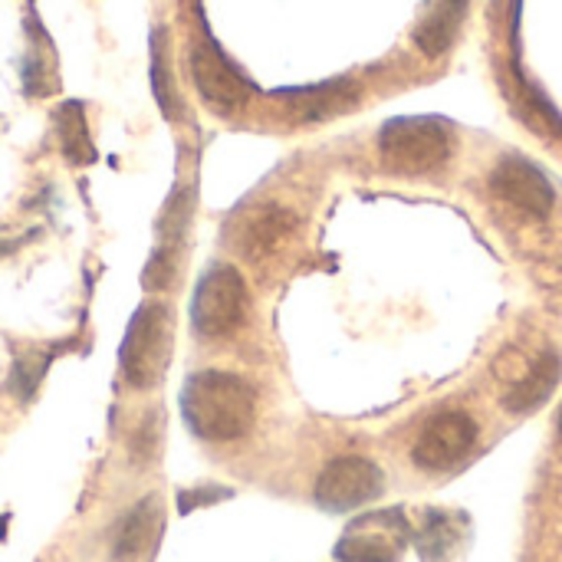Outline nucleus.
<instances>
[{
  "instance_id": "f257e3e1",
  "label": "nucleus",
  "mask_w": 562,
  "mask_h": 562,
  "mask_svg": "<svg viewBox=\"0 0 562 562\" xmlns=\"http://www.w3.org/2000/svg\"><path fill=\"white\" fill-rule=\"evenodd\" d=\"M254 389L221 369L194 372L181 389V418L204 441H237L254 428Z\"/></svg>"
},
{
  "instance_id": "f03ea898",
  "label": "nucleus",
  "mask_w": 562,
  "mask_h": 562,
  "mask_svg": "<svg viewBox=\"0 0 562 562\" xmlns=\"http://www.w3.org/2000/svg\"><path fill=\"white\" fill-rule=\"evenodd\" d=\"M171 336L175 319L161 300H148L132 313L119 346V369L132 389L145 392L161 382L171 359Z\"/></svg>"
},
{
  "instance_id": "7ed1b4c3",
  "label": "nucleus",
  "mask_w": 562,
  "mask_h": 562,
  "mask_svg": "<svg viewBox=\"0 0 562 562\" xmlns=\"http://www.w3.org/2000/svg\"><path fill=\"white\" fill-rule=\"evenodd\" d=\"M379 151L389 171L428 175L448 165L454 151V135L445 119L435 115H398L379 132Z\"/></svg>"
},
{
  "instance_id": "20e7f679",
  "label": "nucleus",
  "mask_w": 562,
  "mask_h": 562,
  "mask_svg": "<svg viewBox=\"0 0 562 562\" xmlns=\"http://www.w3.org/2000/svg\"><path fill=\"white\" fill-rule=\"evenodd\" d=\"M247 316V286L240 270L231 263H214L194 286L191 296V326L204 339H224L244 326Z\"/></svg>"
},
{
  "instance_id": "39448f33",
  "label": "nucleus",
  "mask_w": 562,
  "mask_h": 562,
  "mask_svg": "<svg viewBox=\"0 0 562 562\" xmlns=\"http://www.w3.org/2000/svg\"><path fill=\"white\" fill-rule=\"evenodd\" d=\"M188 69L201 102L217 115H234L250 99V82L234 69V63L211 43L198 40L188 53Z\"/></svg>"
},
{
  "instance_id": "423d86ee",
  "label": "nucleus",
  "mask_w": 562,
  "mask_h": 562,
  "mask_svg": "<svg viewBox=\"0 0 562 562\" xmlns=\"http://www.w3.org/2000/svg\"><path fill=\"white\" fill-rule=\"evenodd\" d=\"M382 491H385L382 468L372 464L369 458L346 454L323 468V474L316 481V504L323 510L346 514L352 507H362V504L382 497Z\"/></svg>"
},
{
  "instance_id": "0eeeda50",
  "label": "nucleus",
  "mask_w": 562,
  "mask_h": 562,
  "mask_svg": "<svg viewBox=\"0 0 562 562\" xmlns=\"http://www.w3.org/2000/svg\"><path fill=\"white\" fill-rule=\"evenodd\" d=\"M408 547V520L402 510L359 517L336 543L339 562H398Z\"/></svg>"
},
{
  "instance_id": "6e6552de",
  "label": "nucleus",
  "mask_w": 562,
  "mask_h": 562,
  "mask_svg": "<svg viewBox=\"0 0 562 562\" xmlns=\"http://www.w3.org/2000/svg\"><path fill=\"white\" fill-rule=\"evenodd\" d=\"M474 441H477V425H474L471 415L441 412L418 435V441L412 448V458L425 471H451L458 461H464L471 454Z\"/></svg>"
},
{
  "instance_id": "1a4fd4ad",
  "label": "nucleus",
  "mask_w": 562,
  "mask_h": 562,
  "mask_svg": "<svg viewBox=\"0 0 562 562\" xmlns=\"http://www.w3.org/2000/svg\"><path fill=\"white\" fill-rule=\"evenodd\" d=\"M491 191L527 217H547L557 204V191L547 175L520 155H507L497 161V168L491 171Z\"/></svg>"
},
{
  "instance_id": "9d476101",
  "label": "nucleus",
  "mask_w": 562,
  "mask_h": 562,
  "mask_svg": "<svg viewBox=\"0 0 562 562\" xmlns=\"http://www.w3.org/2000/svg\"><path fill=\"white\" fill-rule=\"evenodd\" d=\"M560 375H562L560 356H557L553 349L540 352V356L524 369V375H517V379H514L510 392L504 395V408H507V412H514V415H527V412L543 408V405L550 402V395L557 392Z\"/></svg>"
},
{
  "instance_id": "9b49d317",
  "label": "nucleus",
  "mask_w": 562,
  "mask_h": 562,
  "mask_svg": "<svg viewBox=\"0 0 562 562\" xmlns=\"http://www.w3.org/2000/svg\"><path fill=\"white\" fill-rule=\"evenodd\" d=\"M161 533V504L158 497L138 501L112 530V557L115 560H138L145 557Z\"/></svg>"
},
{
  "instance_id": "f8f14e48",
  "label": "nucleus",
  "mask_w": 562,
  "mask_h": 562,
  "mask_svg": "<svg viewBox=\"0 0 562 562\" xmlns=\"http://www.w3.org/2000/svg\"><path fill=\"white\" fill-rule=\"evenodd\" d=\"M293 227H296L293 214H286L280 207H260L244 221L237 247H240V254L247 260H263V257H270L273 250H280L286 244Z\"/></svg>"
},
{
  "instance_id": "ddd939ff",
  "label": "nucleus",
  "mask_w": 562,
  "mask_h": 562,
  "mask_svg": "<svg viewBox=\"0 0 562 562\" xmlns=\"http://www.w3.org/2000/svg\"><path fill=\"white\" fill-rule=\"evenodd\" d=\"M468 7H471V0H435V7L415 26V46L431 59L445 56L464 26Z\"/></svg>"
},
{
  "instance_id": "4468645a",
  "label": "nucleus",
  "mask_w": 562,
  "mask_h": 562,
  "mask_svg": "<svg viewBox=\"0 0 562 562\" xmlns=\"http://www.w3.org/2000/svg\"><path fill=\"white\" fill-rule=\"evenodd\" d=\"M280 99H286L300 119H329L356 105V82L339 79V82H319L306 89H283Z\"/></svg>"
},
{
  "instance_id": "2eb2a0df",
  "label": "nucleus",
  "mask_w": 562,
  "mask_h": 562,
  "mask_svg": "<svg viewBox=\"0 0 562 562\" xmlns=\"http://www.w3.org/2000/svg\"><path fill=\"white\" fill-rule=\"evenodd\" d=\"M53 128H56V138H59V151H63V158L69 165L82 168V165L95 161V145L89 138V122H86L82 102H76V99L63 102L53 112Z\"/></svg>"
},
{
  "instance_id": "dca6fc26",
  "label": "nucleus",
  "mask_w": 562,
  "mask_h": 562,
  "mask_svg": "<svg viewBox=\"0 0 562 562\" xmlns=\"http://www.w3.org/2000/svg\"><path fill=\"white\" fill-rule=\"evenodd\" d=\"M151 92H155V102L161 105L165 119H175L178 115V92H175V79L168 69L165 30L151 33Z\"/></svg>"
},
{
  "instance_id": "f3484780",
  "label": "nucleus",
  "mask_w": 562,
  "mask_h": 562,
  "mask_svg": "<svg viewBox=\"0 0 562 562\" xmlns=\"http://www.w3.org/2000/svg\"><path fill=\"white\" fill-rule=\"evenodd\" d=\"M454 540H458V533H454L451 517L448 514H428V524L418 537V550H422L425 562H441L451 553Z\"/></svg>"
},
{
  "instance_id": "a211bd4d",
  "label": "nucleus",
  "mask_w": 562,
  "mask_h": 562,
  "mask_svg": "<svg viewBox=\"0 0 562 562\" xmlns=\"http://www.w3.org/2000/svg\"><path fill=\"white\" fill-rule=\"evenodd\" d=\"M175 270H178V250H175V244H161L145 263L142 286L148 293H165L175 283Z\"/></svg>"
},
{
  "instance_id": "6ab92c4d",
  "label": "nucleus",
  "mask_w": 562,
  "mask_h": 562,
  "mask_svg": "<svg viewBox=\"0 0 562 562\" xmlns=\"http://www.w3.org/2000/svg\"><path fill=\"white\" fill-rule=\"evenodd\" d=\"M46 366H49L46 356H40V352H23V359H16V366H13V379H10L13 392H16L20 398H30V395L36 392V385H40Z\"/></svg>"
},
{
  "instance_id": "aec40b11",
  "label": "nucleus",
  "mask_w": 562,
  "mask_h": 562,
  "mask_svg": "<svg viewBox=\"0 0 562 562\" xmlns=\"http://www.w3.org/2000/svg\"><path fill=\"white\" fill-rule=\"evenodd\" d=\"M560 441H562V408H560Z\"/></svg>"
}]
</instances>
